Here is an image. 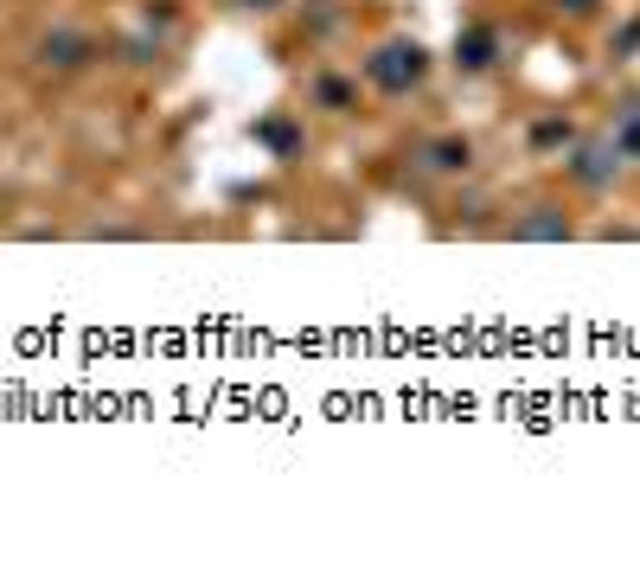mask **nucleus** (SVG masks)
Segmentation results:
<instances>
[{
    "label": "nucleus",
    "instance_id": "nucleus-1",
    "mask_svg": "<svg viewBox=\"0 0 640 563\" xmlns=\"http://www.w3.org/2000/svg\"><path fill=\"white\" fill-rule=\"evenodd\" d=\"M423 77H430V51L416 46V39H384V46L365 58V83L384 90V97H404Z\"/></svg>",
    "mask_w": 640,
    "mask_h": 563
},
{
    "label": "nucleus",
    "instance_id": "nucleus-2",
    "mask_svg": "<svg viewBox=\"0 0 640 563\" xmlns=\"http://www.w3.org/2000/svg\"><path fill=\"white\" fill-rule=\"evenodd\" d=\"M614 174H621L614 141H583V148L570 154V179H577V186H609Z\"/></svg>",
    "mask_w": 640,
    "mask_h": 563
},
{
    "label": "nucleus",
    "instance_id": "nucleus-3",
    "mask_svg": "<svg viewBox=\"0 0 640 563\" xmlns=\"http://www.w3.org/2000/svg\"><path fill=\"white\" fill-rule=\"evenodd\" d=\"M83 58H90V39H83V32H71V26H58V32H46V39H39V65H46V71H77Z\"/></svg>",
    "mask_w": 640,
    "mask_h": 563
},
{
    "label": "nucleus",
    "instance_id": "nucleus-4",
    "mask_svg": "<svg viewBox=\"0 0 640 563\" xmlns=\"http://www.w3.org/2000/svg\"><path fill=\"white\" fill-rule=\"evenodd\" d=\"M512 237H519V244H563V237H570V218H563L558 205H532V211L512 225Z\"/></svg>",
    "mask_w": 640,
    "mask_h": 563
},
{
    "label": "nucleus",
    "instance_id": "nucleus-5",
    "mask_svg": "<svg viewBox=\"0 0 640 563\" xmlns=\"http://www.w3.org/2000/svg\"><path fill=\"white\" fill-rule=\"evenodd\" d=\"M455 58H461V71H486V65L500 58V32H493V26H467L455 39Z\"/></svg>",
    "mask_w": 640,
    "mask_h": 563
},
{
    "label": "nucleus",
    "instance_id": "nucleus-6",
    "mask_svg": "<svg viewBox=\"0 0 640 563\" xmlns=\"http://www.w3.org/2000/svg\"><path fill=\"white\" fill-rule=\"evenodd\" d=\"M467 160H474V148L461 135H442V141L423 148V167H435V174H467Z\"/></svg>",
    "mask_w": 640,
    "mask_h": 563
},
{
    "label": "nucleus",
    "instance_id": "nucleus-7",
    "mask_svg": "<svg viewBox=\"0 0 640 563\" xmlns=\"http://www.w3.org/2000/svg\"><path fill=\"white\" fill-rule=\"evenodd\" d=\"M307 97L321 102V109H353V97H358V90H353V83H346V77L321 71V77H314V83H307Z\"/></svg>",
    "mask_w": 640,
    "mask_h": 563
},
{
    "label": "nucleus",
    "instance_id": "nucleus-8",
    "mask_svg": "<svg viewBox=\"0 0 640 563\" xmlns=\"http://www.w3.org/2000/svg\"><path fill=\"white\" fill-rule=\"evenodd\" d=\"M256 141H263V148H276L282 160L302 148V135H295V122H288V116H269V122H256Z\"/></svg>",
    "mask_w": 640,
    "mask_h": 563
},
{
    "label": "nucleus",
    "instance_id": "nucleus-9",
    "mask_svg": "<svg viewBox=\"0 0 640 563\" xmlns=\"http://www.w3.org/2000/svg\"><path fill=\"white\" fill-rule=\"evenodd\" d=\"M614 154H621V160H634L640 154V102H628V109H621V122H614Z\"/></svg>",
    "mask_w": 640,
    "mask_h": 563
},
{
    "label": "nucleus",
    "instance_id": "nucleus-10",
    "mask_svg": "<svg viewBox=\"0 0 640 563\" xmlns=\"http://www.w3.org/2000/svg\"><path fill=\"white\" fill-rule=\"evenodd\" d=\"M563 141H570V122H563V116H544V122L532 128V148H563Z\"/></svg>",
    "mask_w": 640,
    "mask_h": 563
},
{
    "label": "nucleus",
    "instance_id": "nucleus-11",
    "mask_svg": "<svg viewBox=\"0 0 640 563\" xmlns=\"http://www.w3.org/2000/svg\"><path fill=\"white\" fill-rule=\"evenodd\" d=\"M230 7H250V13H263V7H282V0H230Z\"/></svg>",
    "mask_w": 640,
    "mask_h": 563
},
{
    "label": "nucleus",
    "instance_id": "nucleus-12",
    "mask_svg": "<svg viewBox=\"0 0 640 563\" xmlns=\"http://www.w3.org/2000/svg\"><path fill=\"white\" fill-rule=\"evenodd\" d=\"M563 7H570V13H595V0H563Z\"/></svg>",
    "mask_w": 640,
    "mask_h": 563
}]
</instances>
